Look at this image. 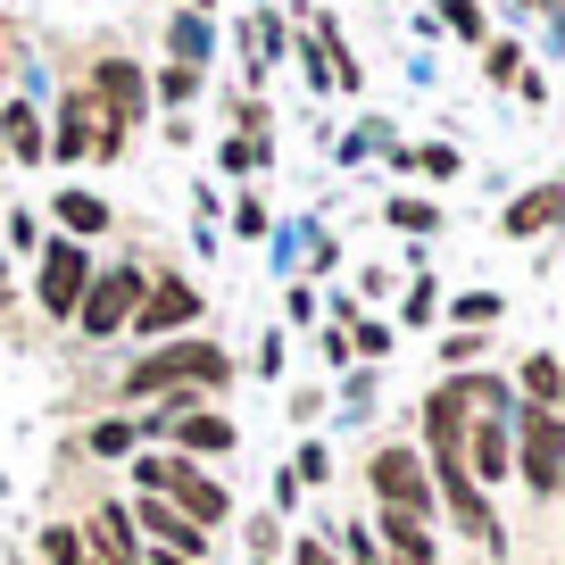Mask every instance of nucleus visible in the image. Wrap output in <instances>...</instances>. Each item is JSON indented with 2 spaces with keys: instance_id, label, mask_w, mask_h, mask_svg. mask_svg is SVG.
Here are the masks:
<instances>
[{
  "instance_id": "2eb2a0df",
  "label": "nucleus",
  "mask_w": 565,
  "mask_h": 565,
  "mask_svg": "<svg viewBox=\"0 0 565 565\" xmlns=\"http://www.w3.org/2000/svg\"><path fill=\"white\" fill-rule=\"evenodd\" d=\"M58 225H67V233H100V225H108V209H100L92 192H67V200H58Z\"/></svg>"
},
{
  "instance_id": "4468645a",
  "label": "nucleus",
  "mask_w": 565,
  "mask_h": 565,
  "mask_svg": "<svg viewBox=\"0 0 565 565\" xmlns=\"http://www.w3.org/2000/svg\"><path fill=\"white\" fill-rule=\"evenodd\" d=\"M0 141H9L18 159H42V125H34V108H9V117H0Z\"/></svg>"
},
{
  "instance_id": "9b49d317",
  "label": "nucleus",
  "mask_w": 565,
  "mask_h": 565,
  "mask_svg": "<svg viewBox=\"0 0 565 565\" xmlns=\"http://www.w3.org/2000/svg\"><path fill=\"white\" fill-rule=\"evenodd\" d=\"M175 407H183V416H175V441L183 449H225L233 441V424L225 416H200V399H175Z\"/></svg>"
},
{
  "instance_id": "f257e3e1",
  "label": "nucleus",
  "mask_w": 565,
  "mask_h": 565,
  "mask_svg": "<svg viewBox=\"0 0 565 565\" xmlns=\"http://www.w3.org/2000/svg\"><path fill=\"white\" fill-rule=\"evenodd\" d=\"M134 475H141V491H150V499H183V515H192L200 532H209L216 515H225V491H216V482H200L183 458H141Z\"/></svg>"
},
{
  "instance_id": "4be33fe9",
  "label": "nucleus",
  "mask_w": 565,
  "mask_h": 565,
  "mask_svg": "<svg viewBox=\"0 0 565 565\" xmlns=\"http://www.w3.org/2000/svg\"><path fill=\"white\" fill-rule=\"evenodd\" d=\"M150 565H183V557H150Z\"/></svg>"
},
{
  "instance_id": "7ed1b4c3",
  "label": "nucleus",
  "mask_w": 565,
  "mask_h": 565,
  "mask_svg": "<svg viewBox=\"0 0 565 565\" xmlns=\"http://www.w3.org/2000/svg\"><path fill=\"white\" fill-rule=\"evenodd\" d=\"M524 482L532 491H565V416L557 407H524Z\"/></svg>"
},
{
  "instance_id": "412c9836",
  "label": "nucleus",
  "mask_w": 565,
  "mask_h": 565,
  "mask_svg": "<svg viewBox=\"0 0 565 565\" xmlns=\"http://www.w3.org/2000/svg\"><path fill=\"white\" fill-rule=\"evenodd\" d=\"M300 565H333V557H324V548H317V541H300Z\"/></svg>"
},
{
  "instance_id": "39448f33",
  "label": "nucleus",
  "mask_w": 565,
  "mask_h": 565,
  "mask_svg": "<svg viewBox=\"0 0 565 565\" xmlns=\"http://www.w3.org/2000/svg\"><path fill=\"white\" fill-rule=\"evenodd\" d=\"M159 383H225V350H200V341L150 350V358L134 366V391H159Z\"/></svg>"
},
{
  "instance_id": "f3484780",
  "label": "nucleus",
  "mask_w": 565,
  "mask_h": 565,
  "mask_svg": "<svg viewBox=\"0 0 565 565\" xmlns=\"http://www.w3.org/2000/svg\"><path fill=\"white\" fill-rule=\"evenodd\" d=\"M475 458H482V482L508 475V433H499V424H482V433H475Z\"/></svg>"
},
{
  "instance_id": "dca6fc26",
  "label": "nucleus",
  "mask_w": 565,
  "mask_h": 565,
  "mask_svg": "<svg viewBox=\"0 0 565 565\" xmlns=\"http://www.w3.org/2000/svg\"><path fill=\"white\" fill-rule=\"evenodd\" d=\"M524 391H532L541 407H557V399H565V374H557V358H532V366H524Z\"/></svg>"
},
{
  "instance_id": "423d86ee",
  "label": "nucleus",
  "mask_w": 565,
  "mask_h": 565,
  "mask_svg": "<svg viewBox=\"0 0 565 565\" xmlns=\"http://www.w3.org/2000/svg\"><path fill=\"white\" fill-rule=\"evenodd\" d=\"M42 308H51V317H75V308H84V249H75V242H51V249H42Z\"/></svg>"
},
{
  "instance_id": "9d476101",
  "label": "nucleus",
  "mask_w": 565,
  "mask_h": 565,
  "mask_svg": "<svg viewBox=\"0 0 565 565\" xmlns=\"http://www.w3.org/2000/svg\"><path fill=\"white\" fill-rule=\"evenodd\" d=\"M383 541H391V557H399V565H433V532H424L416 515L383 508Z\"/></svg>"
},
{
  "instance_id": "6ab92c4d",
  "label": "nucleus",
  "mask_w": 565,
  "mask_h": 565,
  "mask_svg": "<svg viewBox=\"0 0 565 565\" xmlns=\"http://www.w3.org/2000/svg\"><path fill=\"white\" fill-rule=\"evenodd\" d=\"M159 92H167V100H192L200 75H192V67H167V75H159Z\"/></svg>"
},
{
  "instance_id": "0eeeda50",
  "label": "nucleus",
  "mask_w": 565,
  "mask_h": 565,
  "mask_svg": "<svg viewBox=\"0 0 565 565\" xmlns=\"http://www.w3.org/2000/svg\"><path fill=\"white\" fill-rule=\"evenodd\" d=\"M141 532H150V541H167V557H183V565L209 557V532H200L192 515H175L167 499H141Z\"/></svg>"
},
{
  "instance_id": "1a4fd4ad",
  "label": "nucleus",
  "mask_w": 565,
  "mask_h": 565,
  "mask_svg": "<svg viewBox=\"0 0 565 565\" xmlns=\"http://www.w3.org/2000/svg\"><path fill=\"white\" fill-rule=\"evenodd\" d=\"M92 548H100V565H134V515L100 508V515H92Z\"/></svg>"
},
{
  "instance_id": "f8f14e48",
  "label": "nucleus",
  "mask_w": 565,
  "mask_h": 565,
  "mask_svg": "<svg viewBox=\"0 0 565 565\" xmlns=\"http://www.w3.org/2000/svg\"><path fill=\"white\" fill-rule=\"evenodd\" d=\"M557 216H565V192H557V183H541V192H524L508 209V233H541V225H557Z\"/></svg>"
},
{
  "instance_id": "a211bd4d",
  "label": "nucleus",
  "mask_w": 565,
  "mask_h": 565,
  "mask_svg": "<svg viewBox=\"0 0 565 565\" xmlns=\"http://www.w3.org/2000/svg\"><path fill=\"white\" fill-rule=\"evenodd\" d=\"M42 557H51V565H84V532L51 524V532H42Z\"/></svg>"
},
{
  "instance_id": "ddd939ff",
  "label": "nucleus",
  "mask_w": 565,
  "mask_h": 565,
  "mask_svg": "<svg viewBox=\"0 0 565 565\" xmlns=\"http://www.w3.org/2000/svg\"><path fill=\"white\" fill-rule=\"evenodd\" d=\"M100 100H108V125H125L141 108V84H134V67H125V58H108L100 67Z\"/></svg>"
},
{
  "instance_id": "20e7f679",
  "label": "nucleus",
  "mask_w": 565,
  "mask_h": 565,
  "mask_svg": "<svg viewBox=\"0 0 565 565\" xmlns=\"http://www.w3.org/2000/svg\"><path fill=\"white\" fill-rule=\"evenodd\" d=\"M141 266H108V275H92V291H84V308H75V324L84 333H117L125 317H134V300H141Z\"/></svg>"
},
{
  "instance_id": "6e6552de",
  "label": "nucleus",
  "mask_w": 565,
  "mask_h": 565,
  "mask_svg": "<svg viewBox=\"0 0 565 565\" xmlns=\"http://www.w3.org/2000/svg\"><path fill=\"white\" fill-rule=\"evenodd\" d=\"M183 317H200V291H192V282H159V291L141 300L134 333H159V324H183Z\"/></svg>"
},
{
  "instance_id": "aec40b11",
  "label": "nucleus",
  "mask_w": 565,
  "mask_h": 565,
  "mask_svg": "<svg viewBox=\"0 0 565 565\" xmlns=\"http://www.w3.org/2000/svg\"><path fill=\"white\" fill-rule=\"evenodd\" d=\"M441 9H449V25H458V34H482V9H475V0H441Z\"/></svg>"
},
{
  "instance_id": "f03ea898",
  "label": "nucleus",
  "mask_w": 565,
  "mask_h": 565,
  "mask_svg": "<svg viewBox=\"0 0 565 565\" xmlns=\"http://www.w3.org/2000/svg\"><path fill=\"white\" fill-rule=\"evenodd\" d=\"M366 475H374V499H383V508H399V515L424 524V508H433V475H424L416 449H374Z\"/></svg>"
}]
</instances>
